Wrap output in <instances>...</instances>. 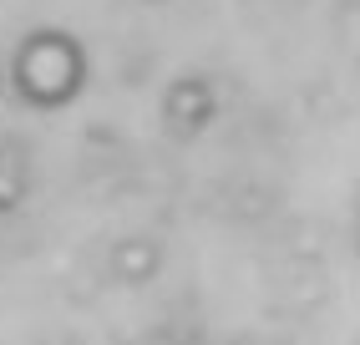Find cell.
Segmentation results:
<instances>
[{"label": "cell", "mask_w": 360, "mask_h": 345, "mask_svg": "<svg viewBox=\"0 0 360 345\" xmlns=\"http://www.w3.org/2000/svg\"><path fill=\"white\" fill-rule=\"evenodd\" d=\"M11 87L41 112L66 107L86 87V51L66 31H31L11 56Z\"/></svg>", "instance_id": "6da1fadb"}, {"label": "cell", "mask_w": 360, "mask_h": 345, "mask_svg": "<svg viewBox=\"0 0 360 345\" xmlns=\"http://www.w3.org/2000/svg\"><path fill=\"white\" fill-rule=\"evenodd\" d=\"M162 112L173 117L178 127H203L208 112H213V92H208V82H198V77H178L173 87H167V96H162Z\"/></svg>", "instance_id": "7a4b0ae2"}]
</instances>
